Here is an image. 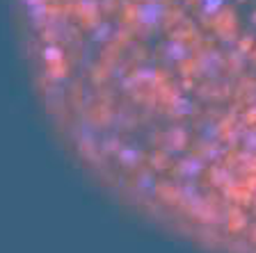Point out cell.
Listing matches in <instances>:
<instances>
[{"mask_svg": "<svg viewBox=\"0 0 256 253\" xmlns=\"http://www.w3.org/2000/svg\"><path fill=\"white\" fill-rule=\"evenodd\" d=\"M18 11L44 46L140 103L256 119V0H18Z\"/></svg>", "mask_w": 256, "mask_h": 253, "instance_id": "cell-1", "label": "cell"}]
</instances>
